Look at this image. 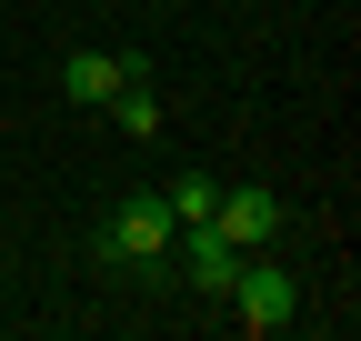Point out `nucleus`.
Segmentation results:
<instances>
[{
  "mask_svg": "<svg viewBox=\"0 0 361 341\" xmlns=\"http://www.w3.org/2000/svg\"><path fill=\"white\" fill-rule=\"evenodd\" d=\"M171 231H180L171 201H161V191H130L111 221H101V241H90V251H101L111 271H121V261H171Z\"/></svg>",
  "mask_w": 361,
  "mask_h": 341,
  "instance_id": "obj_1",
  "label": "nucleus"
},
{
  "mask_svg": "<svg viewBox=\"0 0 361 341\" xmlns=\"http://www.w3.org/2000/svg\"><path fill=\"white\" fill-rule=\"evenodd\" d=\"M231 321L261 341V331H291L301 321V281L281 271V261H261V251H251V261H241V281H231Z\"/></svg>",
  "mask_w": 361,
  "mask_h": 341,
  "instance_id": "obj_2",
  "label": "nucleus"
},
{
  "mask_svg": "<svg viewBox=\"0 0 361 341\" xmlns=\"http://www.w3.org/2000/svg\"><path fill=\"white\" fill-rule=\"evenodd\" d=\"M211 231L231 241V251H271V231H281V201H271V191H251V181H221Z\"/></svg>",
  "mask_w": 361,
  "mask_h": 341,
  "instance_id": "obj_3",
  "label": "nucleus"
},
{
  "mask_svg": "<svg viewBox=\"0 0 361 341\" xmlns=\"http://www.w3.org/2000/svg\"><path fill=\"white\" fill-rule=\"evenodd\" d=\"M141 70V51H71L61 61V101H80V111H111V91Z\"/></svg>",
  "mask_w": 361,
  "mask_h": 341,
  "instance_id": "obj_4",
  "label": "nucleus"
},
{
  "mask_svg": "<svg viewBox=\"0 0 361 341\" xmlns=\"http://www.w3.org/2000/svg\"><path fill=\"white\" fill-rule=\"evenodd\" d=\"M111 120H121L130 141H151V131H161V91H151V61H141V70H130L121 91H111Z\"/></svg>",
  "mask_w": 361,
  "mask_h": 341,
  "instance_id": "obj_5",
  "label": "nucleus"
},
{
  "mask_svg": "<svg viewBox=\"0 0 361 341\" xmlns=\"http://www.w3.org/2000/svg\"><path fill=\"white\" fill-rule=\"evenodd\" d=\"M161 201H171V221L191 231V221H211V201H221V181H211V170H180V181H161Z\"/></svg>",
  "mask_w": 361,
  "mask_h": 341,
  "instance_id": "obj_6",
  "label": "nucleus"
}]
</instances>
